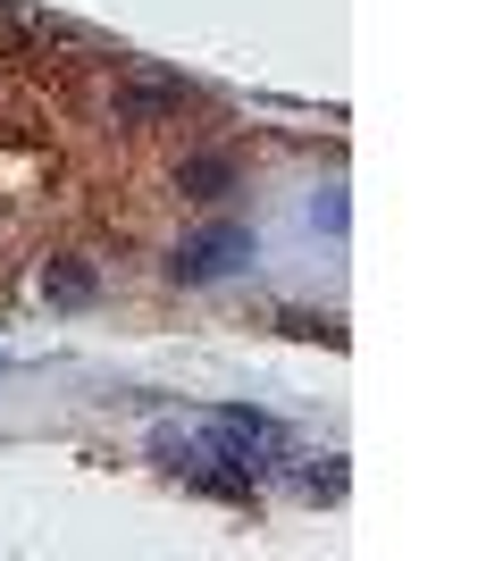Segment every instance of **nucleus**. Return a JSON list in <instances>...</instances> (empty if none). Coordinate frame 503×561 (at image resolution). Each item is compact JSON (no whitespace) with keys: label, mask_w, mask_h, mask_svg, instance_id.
<instances>
[{"label":"nucleus","mask_w":503,"mask_h":561,"mask_svg":"<svg viewBox=\"0 0 503 561\" xmlns=\"http://www.w3.org/2000/svg\"><path fill=\"white\" fill-rule=\"evenodd\" d=\"M176 185H185L193 202H218V193L236 185V160H227V151H193V160L176 168Z\"/></svg>","instance_id":"nucleus-2"},{"label":"nucleus","mask_w":503,"mask_h":561,"mask_svg":"<svg viewBox=\"0 0 503 561\" xmlns=\"http://www.w3.org/2000/svg\"><path fill=\"white\" fill-rule=\"evenodd\" d=\"M168 110H185V84H176V76H151V84H126L118 93V117H168Z\"/></svg>","instance_id":"nucleus-4"},{"label":"nucleus","mask_w":503,"mask_h":561,"mask_svg":"<svg viewBox=\"0 0 503 561\" xmlns=\"http://www.w3.org/2000/svg\"><path fill=\"white\" fill-rule=\"evenodd\" d=\"M43 294H50L59 310H84V302L101 294V277L84 268V260H50V268H43Z\"/></svg>","instance_id":"nucleus-3"},{"label":"nucleus","mask_w":503,"mask_h":561,"mask_svg":"<svg viewBox=\"0 0 503 561\" xmlns=\"http://www.w3.org/2000/svg\"><path fill=\"white\" fill-rule=\"evenodd\" d=\"M243 260H252V227H210V234H193L168 268L185 285H210V277H227V268H243Z\"/></svg>","instance_id":"nucleus-1"}]
</instances>
